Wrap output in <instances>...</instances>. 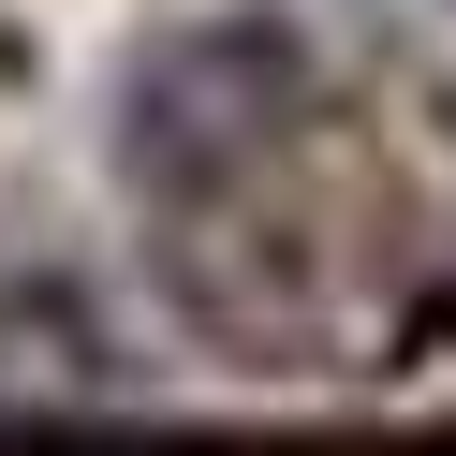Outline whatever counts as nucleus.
<instances>
[{
    "instance_id": "nucleus-2",
    "label": "nucleus",
    "mask_w": 456,
    "mask_h": 456,
    "mask_svg": "<svg viewBox=\"0 0 456 456\" xmlns=\"http://www.w3.org/2000/svg\"><path fill=\"white\" fill-rule=\"evenodd\" d=\"M103 412H162V354L103 309V280L15 265L0 280V427H103Z\"/></svg>"
},
{
    "instance_id": "nucleus-1",
    "label": "nucleus",
    "mask_w": 456,
    "mask_h": 456,
    "mask_svg": "<svg viewBox=\"0 0 456 456\" xmlns=\"http://www.w3.org/2000/svg\"><path fill=\"white\" fill-rule=\"evenodd\" d=\"M309 89L324 74H309V45L280 15H250V0L236 15H177L118 74V177L148 207H221L309 133Z\"/></svg>"
}]
</instances>
